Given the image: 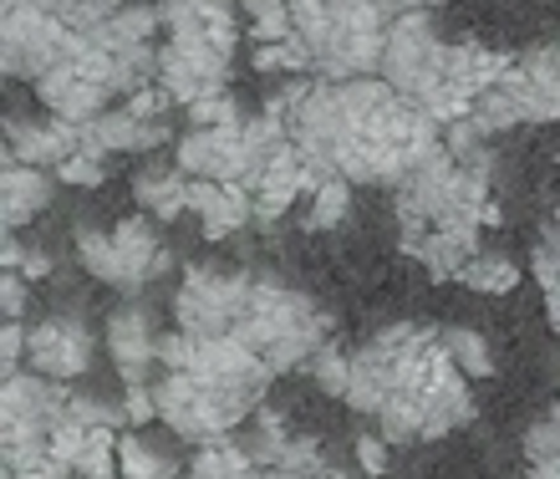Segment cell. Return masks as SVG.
Instances as JSON below:
<instances>
[{"mask_svg":"<svg viewBox=\"0 0 560 479\" xmlns=\"http://www.w3.org/2000/svg\"><path fill=\"white\" fill-rule=\"evenodd\" d=\"M291 138L306 153L311 179L341 174L352 184L398 189L408 168L443 143V128L418 103L387 87L383 77H322L295 103Z\"/></svg>","mask_w":560,"mask_h":479,"instance_id":"6da1fadb","label":"cell"},{"mask_svg":"<svg viewBox=\"0 0 560 479\" xmlns=\"http://www.w3.org/2000/svg\"><path fill=\"white\" fill-rule=\"evenodd\" d=\"M510 61L504 51H489L479 42H448L439 26H433V15L418 11V15H398L393 26H387V46H383V77L393 92H402L408 103H418L428 118L448 128V122H464L469 118L474 97L489 87V82H500L510 72Z\"/></svg>","mask_w":560,"mask_h":479,"instance_id":"7a4b0ae2","label":"cell"},{"mask_svg":"<svg viewBox=\"0 0 560 479\" xmlns=\"http://www.w3.org/2000/svg\"><path fill=\"white\" fill-rule=\"evenodd\" d=\"M291 21L311 51V72L331 82L377 77L393 21L372 0H291Z\"/></svg>","mask_w":560,"mask_h":479,"instance_id":"3957f363","label":"cell"},{"mask_svg":"<svg viewBox=\"0 0 560 479\" xmlns=\"http://www.w3.org/2000/svg\"><path fill=\"white\" fill-rule=\"evenodd\" d=\"M326 331L331 322L306 291H295L276 276H250V306L240 316L235 337L270 362V373L311 367V358L326 347Z\"/></svg>","mask_w":560,"mask_h":479,"instance_id":"277c9868","label":"cell"},{"mask_svg":"<svg viewBox=\"0 0 560 479\" xmlns=\"http://www.w3.org/2000/svg\"><path fill=\"white\" fill-rule=\"evenodd\" d=\"M153 398H159V419L189 444H209V439H230L250 423L255 408L230 398L224 388L205 383L199 373H168L163 367L153 377Z\"/></svg>","mask_w":560,"mask_h":479,"instance_id":"5b68a950","label":"cell"},{"mask_svg":"<svg viewBox=\"0 0 560 479\" xmlns=\"http://www.w3.org/2000/svg\"><path fill=\"white\" fill-rule=\"evenodd\" d=\"M77 260L88 270L92 281L103 285H122V291H138L148 285L153 276L168 270V250H163V240L153 235L148 220H122L113 230H77Z\"/></svg>","mask_w":560,"mask_h":479,"instance_id":"8992f818","label":"cell"},{"mask_svg":"<svg viewBox=\"0 0 560 479\" xmlns=\"http://www.w3.org/2000/svg\"><path fill=\"white\" fill-rule=\"evenodd\" d=\"M235 42L240 36H220V31H168V42L159 46V87L178 107L230 92Z\"/></svg>","mask_w":560,"mask_h":479,"instance_id":"52a82bcc","label":"cell"},{"mask_svg":"<svg viewBox=\"0 0 560 479\" xmlns=\"http://www.w3.org/2000/svg\"><path fill=\"white\" fill-rule=\"evenodd\" d=\"M36 97H42L46 113H57V118H67V122L103 118L107 103L118 97V92H113V61H107V51H97L88 36H72V46L61 51V61L36 82Z\"/></svg>","mask_w":560,"mask_h":479,"instance_id":"ba28073f","label":"cell"},{"mask_svg":"<svg viewBox=\"0 0 560 479\" xmlns=\"http://www.w3.org/2000/svg\"><path fill=\"white\" fill-rule=\"evenodd\" d=\"M245 306H250V276L194 266L184 270L174 291V327L194 331V337H235Z\"/></svg>","mask_w":560,"mask_h":479,"instance_id":"9c48e42d","label":"cell"},{"mask_svg":"<svg viewBox=\"0 0 560 479\" xmlns=\"http://www.w3.org/2000/svg\"><path fill=\"white\" fill-rule=\"evenodd\" d=\"M77 31L57 11H26V5H5L0 21V72L15 82H42L72 46Z\"/></svg>","mask_w":560,"mask_h":479,"instance_id":"30bf717a","label":"cell"},{"mask_svg":"<svg viewBox=\"0 0 560 479\" xmlns=\"http://www.w3.org/2000/svg\"><path fill=\"white\" fill-rule=\"evenodd\" d=\"M72 393L46 373H5L0 388V413H5V444H51L67 423Z\"/></svg>","mask_w":560,"mask_h":479,"instance_id":"8fae6325","label":"cell"},{"mask_svg":"<svg viewBox=\"0 0 560 479\" xmlns=\"http://www.w3.org/2000/svg\"><path fill=\"white\" fill-rule=\"evenodd\" d=\"M92 327L77 322V316H46L31 327V342H26V362L36 373L57 377V383H77V377L92 367Z\"/></svg>","mask_w":560,"mask_h":479,"instance_id":"7c38bea8","label":"cell"},{"mask_svg":"<svg viewBox=\"0 0 560 479\" xmlns=\"http://www.w3.org/2000/svg\"><path fill=\"white\" fill-rule=\"evenodd\" d=\"M174 164L189 174V179H224L245 189V122H230V128H189L178 138Z\"/></svg>","mask_w":560,"mask_h":479,"instance_id":"4fadbf2b","label":"cell"},{"mask_svg":"<svg viewBox=\"0 0 560 479\" xmlns=\"http://www.w3.org/2000/svg\"><path fill=\"white\" fill-rule=\"evenodd\" d=\"M107 358H113V367L122 373V383H153V367H159V337L163 331L153 327V316H148V306H118V312L107 316Z\"/></svg>","mask_w":560,"mask_h":479,"instance_id":"5bb4252c","label":"cell"},{"mask_svg":"<svg viewBox=\"0 0 560 479\" xmlns=\"http://www.w3.org/2000/svg\"><path fill=\"white\" fill-rule=\"evenodd\" d=\"M82 149V122H67L57 113L36 118H15L5 122V159L15 164H36V168H57L61 159H72Z\"/></svg>","mask_w":560,"mask_h":479,"instance_id":"9a60e30c","label":"cell"},{"mask_svg":"<svg viewBox=\"0 0 560 479\" xmlns=\"http://www.w3.org/2000/svg\"><path fill=\"white\" fill-rule=\"evenodd\" d=\"M311 164H306V153L285 149L280 159H270V168L255 179L250 199H255V225H276L280 214H291L295 210V199H306L311 195Z\"/></svg>","mask_w":560,"mask_h":479,"instance_id":"2e32d148","label":"cell"},{"mask_svg":"<svg viewBox=\"0 0 560 479\" xmlns=\"http://www.w3.org/2000/svg\"><path fill=\"white\" fill-rule=\"evenodd\" d=\"M189 214H199L205 240H230L255 220V199L250 189L224 179H189Z\"/></svg>","mask_w":560,"mask_h":479,"instance_id":"e0dca14e","label":"cell"},{"mask_svg":"<svg viewBox=\"0 0 560 479\" xmlns=\"http://www.w3.org/2000/svg\"><path fill=\"white\" fill-rule=\"evenodd\" d=\"M469 419H474L469 373H458L454 362H448V367L423 388V444L454 434V429H464Z\"/></svg>","mask_w":560,"mask_h":479,"instance_id":"ac0fdd59","label":"cell"},{"mask_svg":"<svg viewBox=\"0 0 560 479\" xmlns=\"http://www.w3.org/2000/svg\"><path fill=\"white\" fill-rule=\"evenodd\" d=\"M51 179H57V174L5 159V174H0V220H5V235H11V230H26L31 220L51 205Z\"/></svg>","mask_w":560,"mask_h":479,"instance_id":"d6986e66","label":"cell"},{"mask_svg":"<svg viewBox=\"0 0 560 479\" xmlns=\"http://www.w3.org/2000/svg\"><path fill=\"white\" fill-rule=\"evenodd\" d=\"M133 199L153 220H178L189 214V174L178 164H148L133 179Z\"/></svg>","mask_w":560,"mask_h":479,"instance_id":"ffe728a7","label":"cell"},{"mask_svg":"<svg viewBox=\"0 0 560 479\" xmlns=\"http://www.w3.org/2000/svg\"><path fill=\"white\" fill-rule=\"evenodd\" d=\"M159 26H163L159 5H133V0H128V5L107 15L97 31H88V42L97 46V51H107V57H113V51H122V46L153 42V31H159Z\"/></svg>","mask_w":560,"mask_h":479,"instance_id":"44dd1931","label":"cell"},{"mask_svg":"<svg viewBox=\"0 0 560 479\" xmlns=\"http://www.w3.org/2000/svg\"><path fill=\"white\" fill-rule=\"evenodd\" d=\"M189 475L194 479H270V469L255 465L240 439H209V444H199V454H194Z\"/></svg>","mask_w":560,"mask_h":479,"instance_id":"7402d4cb","label":"cell"},{"mask_svg":"<svg viewBox=\"0 0 560 479\" xmlns=\"http://www.w3.org/2000/svg\"><path fill=\"white\" fill-rule=\"evenodd\" d=\"M113 92L118 97H133V92H148L159 87V46L143 42V46H122L113 51Z\"/></svg>","mask_w":560,"mask_h":479,"instance_id":"603a6c76","label":"cell"},{"mask_svg":"<svg viewBox=\"0 0 560 479\" xmlns=\"http://www.w3.org/2000/svg\"><path fill=\"white\" fill-rule=\"evenodd\" d=\"M347 210H352V179L331 174V179L311 184V195H306V225L311 230H337L341 220H347Z\"/></svg>","mask_w":560,"mask_h":479,"instance_id":"cb8c5ba5","label":"cell"},{"mask_svg":"<svg viewBox=\"0 0 560 479\" xmlns=\"http://www.w3.org/2000/svg\"><path fill=\"white\" fill-rule=\"evenodd\" d=\"M458 281L469 285V291H479V296H504V291H515L520 285V266L500 250H479L469 266H464Z\"/></svg>","mask_w":560,"mask_h":479,"instance_id":"d4e9b609","label":"cell"},{"mask_svg":"<svg viewBox=\"0 0 560 479\" xmlns=\"http://www.w3.org/2000/svg\"><path fill=\"white\" fill-rule=\"evenodd\" d=\"M118 469L122 479H178V465L174 454H163L159 444H148V439H118Z\"/></svg>","mask_w":560,"mask_h":479,"instance_id":"484cf974","label":"cell"},{"mask_svg":"<svg viewBox=\"0 0 560 479\" xmlns=\"http://www.w3.org/2000/svg\"><path fill=\"white\" fill-rule=\"evenodd\" d=\"M443 347H448V358H454L458 373H469V377H489V373H494V347L485 342V331L448 327V331H443Z\"/></svg>","mask_w":560,"mask_h":479,"instance_id":"4316f807","label":"cell"},{"mask_svg":"<svg viewBox=\"0 0 560 479\" xmlns=\"http://www.w3.org/2000/svg\"><path fill=\"white\" fill-rule=\"evenodd\" d=\"M311 383H316L326 398H347V383H352V358L326 342L322 352L311 358Z\"/></svg>","mask_w":560,"mask_h":479,"instance_id":"83f0119b","label":"cell"},{"mask_svg":"<svg viewBox=\"0 0 560 479\" xmlns=\"http://www.w3.org/2000/svg\"><path fill=\"white\" fill-rule=\"evenodd\" d=\"M250 5V36L255 42H285L295 31L291 0H245Z\"/></svg>","mask_w":560,"mask_h":479,"instance_id":"f1b7e54d","label":"cell"},{"mask_svg":"<svg viewBox=\"0 0 560 479\" xmlns=\"http://www.w3.org/2000/svg\"><path fill=\"white\" fill-rule=\"evenodd\" d=\"M128 0H51V11L67 21V26L77 31V36H88V31H97L113 11H122Z\"/></svg>","mask_w":560,"mask_h":479,"instance_id":"f546056e","label":"cell"},{"mask_svg":"<svg viewBox=\"0 0 560 479\" xmlns=\"http://www.w3.org/2000/svg\"><path fill=\"white\" fill-rule=\"evenodd\" d=\"M184 113H189V128H230V122H245V113H240V103L230 92L199 97V103H189Z\"/></svg>","mask_w":560,"mask_h":479,"instance_id":"4dcf8cb0","label":"cell"},{"mask_svg":"<svg viewBox=\"0 0 560 479\" xmlns=\"http://www.w3.org/2000/svg\"><path fill=\"white\" fill-rule=\"evenodd\" d=\"M51 174H57V184H72V189H97V184L107 179V159H97V153H88V149H77L72 159H61Z\"/></svg>","mask_w":560,"mask_h":479,"instance_id":"1f68e13d","label":"cell"},{"mask_svg":"<svg viewBox=\"0 0 560 479\" xmlns=\"http://www.w3.org/2000/svg\"><path fill=\"white\" fill-rule=\"evenodd\" d=\"M26 342H31V327H21V322H5V327H0V367H5V373H21Z\"/></svg>","mask_w":560,"mask_h":479,"instance_id":"d6a6232c","label":"cell"},{"mask_svg":"<svg viewBox=\"0 0 560 479\" xmlns=\"http://www.w3.org/2000/svg\"><path fill=\"white\" fill-rule=\"evenodd\" d=\"M26 301H31V285L21 270H5V281H0V312H5V322H21L26 316Z\"/></svg>","mask_w":560,"mask_h":479,"instance_id":"836d02e7","label":"cell"},{"mask_svg":"<svg viewBox=\"0 0 560 479\" xmlns=\"http://www.w3.org/2000/svg\"><path fill=\"white\" fill-rule=\"evenodd\" d=\"M357 465L368 469V475H383L387 469V439H362V444H357Z\"/></svg>","mask_w":560,"mask_h":479,"instance_id":"e575fe53","label":"cell"},{"mask_svg":"<svg viewBox=\"0 0 560 479\" xmlns=\"http://www.w3.org/2000/svg\"><path fill=\"white\" fill-rule=\"evenodd\" d=\"M377 11L387 15V21H398V15H418V11H428L433 0H372Z\"/></svg>","mask_w":560,"mask_h":479,"instance_id":"d590c367","label":"cell"},{"mask_svg":"<svg viewBox=\"0 0 560 479\" xmlns=\"http://www.w3.org/2000/svg\"><path fill=\"white\" fill-rule=\"evenodd\" d=\"M322 479H347V475H322Z\"/></svg>","mask_w":560,"mask_h":479,"instance_id":"8d00e7d4","label":"cell"},{"mask_svg":"<svg viewBox=\"0 0 560 479\" xmlns=\"http://www.w3.org/2000/svg\"><path fill=\"white\" fill-rule=\"evenodd\" d=\"M153 5H168V0H153Z\"/></svg>","mask_w":560,"mask_h":479,"instance_id":"74e56055","label":"cell"},{"mask_svg":"<svg viewBox=\"0 0 560 479\" xmlns=\"http://www.w3.org/2000/svg\"><path fill=\"white\" fill-rule=\"evenodd\" d=\"M178 479H194V475H178Z\"/></svg>","mask_w":560,"mask_h":479,"instance_id":"f35d334b","label":"cell"},{"mask_svg":"<svg viewBox=\"0 0 560 479\" xmlns=\"http://www.w3.org/2000/svg\"><path fill=\"white\" fill-rule=\"evenodd\" d=\"M556 413H560V404H556Z\"/></svg>","mask_w":560,"mask_h":479,"instance_id":"ab89813d","label":"cell"}]
</instances>
